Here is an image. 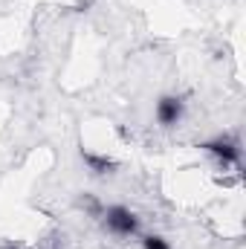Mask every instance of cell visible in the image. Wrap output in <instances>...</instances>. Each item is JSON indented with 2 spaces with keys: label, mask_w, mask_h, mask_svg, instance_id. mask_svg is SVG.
Instances as JSON below:
<instances>
[{
  "label": "cell",
  "mask_w": 246,
  "mask_h": 249,
  "mask_svg": "<svg viewBox=\"0 0 246 249\" xmlns=\"http://www.w3.org/2000/svg\"><path fill=\"white\" fill-rule=\"evenodd\" d=\"M102 223H105V229H107L110 235H116V238H136V235H139V226H142L139 214H136L133 209H127V206H105Z\"/></svg>",
  "instance_id": "6da1fadb"
},
{
  "label": "cell",
  "mask_w": 246,
  "mask_h": 249,
  "mask_svg": "<svg viewBox=\"0 0 246 249\" xmlns=\"http://www.w3.org/2000/svg\"><path fill=\"white\" fill-rule=\"evenodd\" d=\"M200 148L214 157L223 168H232V165H241V145L232 139V136H214V139H206L200 142Z\"/></svg>",
  "instance_id": "7a4b0ae2"
},
{
  "label": "cell",
  "mask_w": 246,
  "mask_h": 249,
  "mask_svg": "<svg viewBox=\"0 0 246 249\" xmlns=\"http://www.w3.org/2000/svg\"><path fill=\"white\" fill-rule=\"evenodd\" d=\"M183 116H185V99L183 96H174V93L159 96V102L154 107V119L162 124V127H177V124L183 122Z\"/></svg>",
  "instance_id": "3957f363"
},
{
  "label": "cell",
  "mask_w": 246,
  "mask_h": 249,
  "mask_svg": "<svg viewBox=\"0 0 246 249\" xmlns=\"http://www.w3.org/2000/svg\"><path fill=\"white\" fill-rule=\"evenodd\" d=\"M81 162H84L87 171L96 174V177L113 174V171L119 168V162H116L113 157H107V154H96V151H87V148H81Z\"/></svg>",
  "instance_id": "277c9868"
},
{
  "label": "cell",
  "mask_w": 246,
  "mask_h": 249,
  "mask_svg": "<svg viewBox=\"0 0 246 249\" xmlns=\"http://www.w3.org/2000/svg\"><path fill=\"white\" fill-rule=\"evenodd\" d=\"M78 203H81V209H84L90 217H102V212H105V203H102L96 194H81Z\"/></svg>",
  "instance_id": "5b68a950"
},
{
  "label": "cell",
  "mask_w": 246,
  "mask_h": 249,
  "mask_svg": "<svg viewBox=\"0 0 246 249\" xmlns=\"http://www.w3.org/2000/svg\"><path fill=\"white\" fill-rule=\"evenodd\" d=\"M142 249H174L171 241H165L162 235H145L142 238Z\"/></svg>",
  "instance_id": "8992f818"
},
{
  "label": "cell",
  "mask_w": 246,
  "mask_h": 249,
  "mask_svg": "<svg viewBox=\"0 0 246 249\" xmlns=\"http://www.w3.org/2000/svg\"><path fill=\"white\" fill-rule=\"evenodd\" d=\"M0 249H23V247H18V244H6V247H0Z\"/></svg>",
  "instance_id": "52a82bcc"
}]
</instances>
